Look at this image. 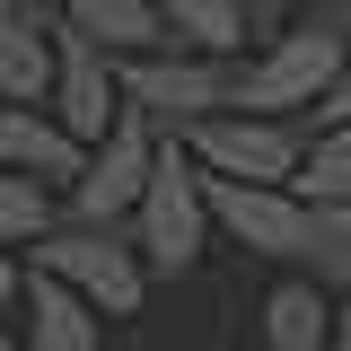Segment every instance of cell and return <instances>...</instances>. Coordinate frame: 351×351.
Segmentation results:
<instances>
[{
  "mask_svg": "<svg viewBox=\"0 0 351 351\" xmlns=\"http://www.w3.org/2000/svg\"><path fill=\"white\" fill-rule=\"evenodd\" d=\"M132 246L149 263V281H176L193 272L202 246H211V202H202V158L184 149V132H158V158H149V184L132 202Z\"/></svg>",
  "mask_w": 351,
  "mask_h": 351,
  "instance_id": "1",
  "label": "cell"
},
{
  "mask_svg": "<svg viewBox=\"0 0 351 351\" xmlns=\"http://www.w3.org/2000/svg\"><path fill=\"white\" fill-rule=\"evenodd\" d=\"M36 272L71 281L97 316H141V299H149V263H141V246H132V228L71 219V211L36 237Z\"/></svg>",
  "mask_w": 351,
  "mask_h": 351,
  "instance_id": "2",
  "label": "cell"
},
{
  "mask_svg": "<svg viewBox=\"0 0 351 351\" xmlns=\"http://www.w3.org/2000/svg\"><path fill=\"white\" fill-rule=\"evenodd\" d=\"M123 97L158 132H184L193 114H219L237 88V53H184V44H149V53H114Z\"/></svg>",
  "mask_w": 351,
  "mask_h": 351,
  "instance_id": "3",
  "label": "cell"
},
{
  "mask_svg": "<svg viewBox=\"0 0 351 351\" xmlns=\"http://www.w3.org/2000/svg\"><path fill=\"white\" fill-rule=\"evenodd\" d=\"M334 71H343V44L325 27H307V18H290L281 36H263L255 53H237L228 106H246V114H307L334 88Z\"/></svg>",
  "mask_w": 351,
  "mask_h": 351,
  "instance_id": "4",
  "label": "cell"
},
{
  "mask_svg": "<svg viewBox=\"0 0 351 351\" xmlns=\"http://www.w3.org/2000/svg\"><path fill=\"white\" fill-rule=\"evenodd\" d=\"M149 158H158V123L123 97V114L88 141L80 176L62 184V211H71V219H106V228H123L132 202H141V184H149Z\"/></svg>",
  "mask_w": 351,
  "mask_h": 351,
  "instance_id": "5",
  "label": "cell"
},
{
  "mask_svg": "<svg viewBox=\"0 0 351 351\" xmlns=\"http://www.w3.org/2000/svg\"><path fill=\"white\" fill-rule=\"evenodd\" d=\"M202 202H211V228L228 246H246V255H263V263H299L307 255L316 202H299L290 184H255V176H211L202 167Z\"/></svg>",
  "mask_w": 351,
  "mask_h": 351,
  "instance_id": "6",
  "label": "cell"
},
{
  "mask_svg": "<svg viewBox=\"0 0 351 351\" xmlns=\"http://www.w3.org/2000/svg\"><path fill=\"white\" fill-rule=\"evenodd\" d=\"M184 149H193L211 176L290 184V176H299L307 132H299V114H246V106H219V114H193V123H184Z\"/></svg>",
  "mask_w": 351,
  "mask_h": 351,
  "instance_id": "7",
  "label": "cell"
},
{
  "mask_svg": "<svg viewBox=\"0 0 351 351\" xmlns=\"http://www.w3.org/2000/svg\"><path fill=\"white\" fill-rule=\"evenodd\" d=\"M44 106H53V123L71 132V141H97V132L123 114V80H114V53L80 27H62L53 18V88H44Z\"/></svg>",
  "mask_w": 351,
  "mask_h": 351,
  "instance_id": "8",
  "label": "cell"
},
{
  "mask_svg": "<svg viewBox=\"0 0 351 351\" xmlns=\"http://www.w3.org/2000/svg\"><path fill=\"white\" fill-rule=\"evenodd\" d=\"M88 158V141L53 123V106H27V97H0V167L18 176H44V184H71Z\"/></svg>",
  "mask_w": 351,
  "mask_h": 351,
  "instance_id": "9",
  "label": "cell"
},
{
  "mask_svg": "<svg viewBox=\"0 0 351 351\" xmlns=\"http://www.w3.org/2000/svg\"><path fill=\"white\" fill-rule=\"evenodd\" d=\"M53 88V0H0V97L44 106Z\"/></svg>",
  "mask_w": 351,
  "mask_h": 351,
  "instance_id": "10",
  "label": "cell"
},
{
  "mask_svg": "<svg viewBox=\"0 0 351 351\" xmlns=\"http://www.w3.org/2000/svg\"><path fill=\"white\" fill-rule=\"evenodd\" d=\"M27 351H106V316L71 290V281H53V272H27Z\"/></svg>",
  "mask_w": 351,
  "mask_h": 351,
  "instance_id": "11",
  "label": "cell"
},
{
  "mask_svg": "<svg viewBox=\"0 0 351 351\" xmlns=\"http://www.w3.org/2000/svg\"><path fill=\"white\" fill-rule=\"evenodd\" d=\"M263 343L272 351H334V290L299 272V281H281L272 299H263Z\"/></svg>",
  "mask_w": 351,
  "mask_h": 351,
  "instance_id": "12",
  "label": "cell"
},
{
  "mask_svg": "<svg viewBox=\"0 0 351 351\" xmlns=\"http://www.w3.org/2000/svg\"><path fill=\"white\" fill-rule=\"evenodd\" d=\"M149 9H158V44H184V53H246L237 0H149Z\"/></svg>",
  "mask_w": 351,
  "mask_h": 351,
  "instance_id": "13",
  "label": "cell"
},
{
  "mask_svg": "<svg viewBox=\"0 0 351 351\" xmlns=\"http://www.w3.org/2000/svg\"><path fill=\"white\" fill-rule=\"evenodd\" d=\"M53 18L80 27V36H97L106 53H149L158 44V9L149 0H53Z\"/></svg>",
  "mask_w": 351,
  "mask_h": 351,
  "instance_id": "14",
  "label": "cell"
},
{
  "mask_svg": "<svg viewBox=\"0 0 351 351\" xmlns=\"http://www.w3.org/2000/svg\"><path fill=\"white\" fill-rule=\"evenodd\" d=\"M290 193H299V202H351V123H307Z\"/></svg>",
  "mask_w": 351,
  "mask_h": 351,
  "instance_id": "15",
  "label": "cell"
},
{
  "mask_svg": "<svg viewBox=\"0 0 351 351\" xmlns=\"http://www.w3.org/2000/svg\"><path fill=\"white\" fill-rule=\"evenodd\" d=\"M53 219H62V202H53V184H44V176L0 167V246H36Z\"/></svg>",
  "mask_w": 351,
  "mask_h": 351,
  "instance_id": "16",
  "label": "cell"
},
{
  "mask_svg": "<svg viewBox=\"0 0 351 351\" xmlns=\"http://www.w3.org/2000/svg\"><path fill=\"white\" fill-rule=\"evenodd\" d=\"M299 272H316L325 290H351V202H316V219H307V255Z\"/></svg>",
  "mask_w": 351,
  "mask_h": 351,
  "instance_id": "17",
  "label": "cell"
},
{
  "mask_svg": "<svg viewBox=\"0 0 351 351\" xmlns=\"http://www.w3.org/2000/svg\"><path fill=\"white\" fill-rule=\"evenodd\" d=\"M237 18H246V44H263V36H281L299 18V0H237Z\"/></svg>",
  "mask_w": 351,
  "mask_h": 351,
  "instance_id": "18",
  "label": "cell"
},
{
  "mask_svg": "<svg viewBox=\"0 0 351 351\" xmlns=\"http://www.w3.org/2000/svg\"><path fill=\"white\" fill-rule=\"evenodd\" d=\"M307 123H351V44H343V71H334V88L307 106Z\"/></svg>",
  "mask_w": 351,
  "mask_h": 351,
  "instance_id": "19",
  "label": "cell"
},
{
  "mask_svg": "<svg viewBox=\"0 0 351 351\" xmlns=\"http://www.w3.org/2000/svg\"><path fill=\"white\" fill-rule=\"evenodd\" d=\"M299 18H307V27H325L334 44H351V0H299Z\"/></svg>",
  "mask_w": 351,
  "mask_h": 351,
  "instance_id": "20",
  "label": "cell"
},
{
  "mask_svg": "<svg viewBox=\"0 0 351 351\" xmlns=\"http://www.w3.org/2000/svg\"><path fill=\"white\" fill-rule=\"evenodd\" d=\"M18 290H27V272H18V255L0 246V307H18Z\"/></svg>",
  "mask_w": 351,
  "mask_h": 351,
  "instance_id": "21",
  "label": "cell"
},
{
  "mask_svg": "<svg viewBox=\"0 0 351 351\" xmlns=\"http://www.w3.org/2000/svg\"><path fill=\"white\" fill-rule=\"evenodd\" d=\"M334 351H351V290H334Z\"/></svg>",
  "mask_w": 351,
  "mask_h": 351,
  "instance_id": "22",
  "label": "cell"
},
{
  "mask_svg": "<svg viewBox=\"0 0 351 351\" xmlns=\"http://www.w3.org/2000/svg\"><path fill=\"white\" fill-rule=\"evenodd\" d=\"M0 351H27V334H9V325H0Z\"/></svg>",
  "mask_w": 351,
  "mask_h": 351,
  "instance_id": "23",
  "label": "cell"
}]
</instances>
